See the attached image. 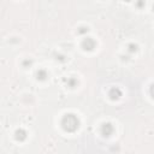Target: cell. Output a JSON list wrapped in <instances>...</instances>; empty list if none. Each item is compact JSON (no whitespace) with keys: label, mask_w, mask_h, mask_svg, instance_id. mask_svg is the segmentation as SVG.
<instances>
[{"label":"cell","mask_w":154,"mask_h":154,"mask_svg":"<svg viewBox=\"0 0 154 154\" xmlns=\"http://www.w3.org/2000/svg\"><path fill=\"white\" fill-rule=\"evenodd\" d=\"M63 125L66 130H75L78 125V120L76 119V117H73L72 114H69L64 118L63 120Z\"/></svg>","instance_id":"6da1fadb"}]
</instances>
